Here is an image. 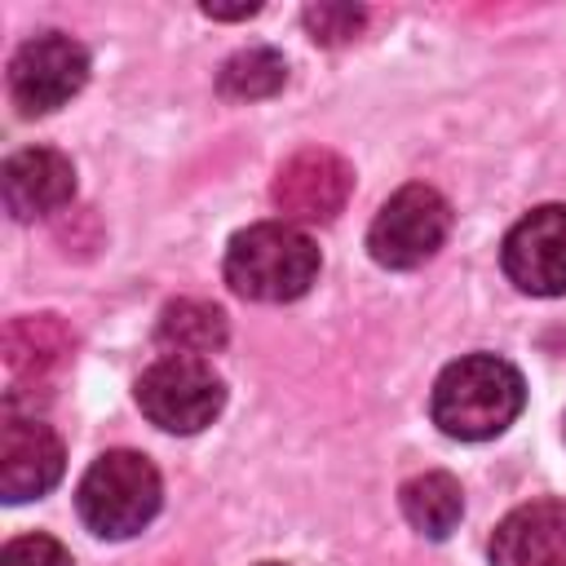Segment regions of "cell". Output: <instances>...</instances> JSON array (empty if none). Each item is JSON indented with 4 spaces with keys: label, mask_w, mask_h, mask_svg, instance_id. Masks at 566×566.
I'll list each match as a JSON object with an SVG mask.
<instances>
[{
    "label": "cell",
    "mask_w": 566,
    "mask_h": 566,
    "mask_svg": "<svg viewBox=\"0 0 566 566\" xmlns=\"http://www.w3.org/2000/svg\"><path fill=\"white\" fill-rule=\"evenodd\" d=\"M155 336H159V345L172 349V354L203 358V354H212V349L226 345V314H221L217 305H208V301L181 296V301L164 305Z\"/></svg>",
    "instance_id": "obj_13"
},
{
    "label": "cell",
    "mask_w": 566,
    "mask_h": 566,
    "mask_svg": "<svg viewBox=\"0 0 566 566\" xmlns=\"http://www.w3.org/2000/svg\"><path fill=\"white\" fill-rule=\"evenodd\" d=\"M451 230V208L433 186H402L376 212L367 248L385 270H411L429 261Z\"/></svg>",
    "instance_id": "obj_5"
},
{
    "label": "cell",
    "mask_w": 566,
    "mask_h": 566,
    "mask_svg": "<svg viewBox=\"0 0 566 566\" xmlns=\"http://www.w3.org/2000/svg\"><path fill=\"white\" fill-rule=\"evenodd\" d=\"M0 566H71V553L53 535H18L4 544Z\"/></svg>",
    "instance_id": "obj_17"
},
{
    "label": "cell",
    "mask_w": 566,
    "mask_h": 566,
    "mask_svg": "<svg viewBox=\"0 0 566 566\" xmlns=\"http://www.w3.org/2000/svg\"><path fill=\"white\" fill-rule=\"evenodd\" d=\"M460 513H464L460 482H455L451 473H442V469L420 473V478H411V482L402 486V517H407L420 535H429V539H447V535L455 531Z\"/></svg>",
    "instance_id": "obj_14"
},
{
    "label": "cell",
    "mask_w": 566,
    "mask_h": 566,
    "mask_svg": "<svg viewBox=\"0 0 566 566\" xmlns=\"http://www.w3.org/2000/svg\"><path fill=\"white\" fill-rule=\"evenodd\" d=\"M522 376L495 354H469L451 363L433 385V424L447 438L482 442L504 433L522 411Z\"/></svg>",
    "instance_id": "obj_1"
},
{
    "label": "cell",
    "mask_w": 566,
    "mask_h": 566,
    "mask_svg": "<svg viewBox=\"0 0 566 566\" xmlns=\"http://www.w3.org/2000/svg\"><path fill=\"white\" fill-rule=\"evenodd\" d=\"M354 190V172L336 150H296L270 186L283 221H332Z\"/></svg>",
    "instance_id": "obj_8"
},
{
    "label": "cell",
    "mask_w": 566,
    "mask_h": 566,
    "mask_svg": "<svg viewBox=\"0 0 566 566\" xmlns=\"http://www.w3.org/2000/svg\"><path fill=\"white\" fill-rule=\"evenodd\" d=\"M566 557V504L531 500L491 535V566H548Z\"/></svg>",
    "instance_id": "obj_11"
},
{
    "label": "cell",
    "mask_w": 566,
    "mask_h": 566,
    "mask_svg": "<svg viewBox=\"0 0 566 566\" xmlns=\"http://www.w3.org/2000/svg\"><path fill=\"white\" fill-rule=\"evenodd\" d=\"M548 566H566V557H557V562H548Z\"/></svg>",
    "instance_id": "obj_19"
},
{
    "label": "cell",
    "mask_w": 566,
    "mask_h": 566,
    "mask_svg": "<svg viewBox=\"0 0 566 566\" xmlns=\"http://www.w3.org/2000/svg\"><path fill=\"white\" fill-rule=\"evenodd\" d=\"M84 80H88V53L62 31L27 40L9 62V93L27 115H49L66 106L84 88Z\"/></svg>",
    "instance_id": "obj_6"
},
{
    "label": "cell",
    "mask_w": 566,
    "mask_h": 566,
    "mask_svg": "<svg viewBox=\"0 0 566 566\" xmlns=\"http://www.w3.org/2000/svg\"><path fill=\"white\" fill-rule=\"evenodd\" d=\"M504 274L531 296L566 292V203H544L509 230Z\"/></svg>",
    "instance_id": "obj_7"
},
{
    "label": "cell",
    "mask_w": 566,
    "mask_h": 566,
    "mask_svg": "<svg viewBox=\"0 0 566 566\" xmlns=\"http://www.w3.org/2000/svg\"><path fill=\"white\" fill-rule=\"evenodd\" d=\"M363 22H367V13L354 4H310L305 9V31L318 44H345L363 31Z\"/></svg>",
    "instance_id": "obj_16"
},
{
    "label": "cell",
    "mask_w": 566,
    "mask_h": 566,
    "mask_svg": "<svg viewBox=\"0 0 566 566\" xmlns=\"http://www.w3.org/2000/svg\"><path fill=\"white\" fill-rule=\"evenodd\" d=\"M159 495H164V486H159V473L146 455L106 451L80 478L75 504H80V517L93 535L128 539L159 513Z\"/></svg>",
    "instance_id": "obj_3"
},
{
    "label": "cell",
    "mask_w": 566,
    "mask_h": 566,
    "mask_svg": "<svg viewBox=\"0 0 566 566\" xmlns=\"http://www.w3.org/2000/svg\"><path fill=\"white\" fill-rule=\"evenodd\" d=\"M137 407L146 411L150 424L168 433H199L212 424L226 407V385L203 358L168 354L150 363L137 380Z\"/></svg>",
    "instance_id": "obj_4"
},
{
    "label": "cell",
    "mask_w": 566,
    "mask_h": 566,
    "mask_svg": "<svg viewBox=\"0 0 566 566\" xmlns=\"http://www.w3.org/2000/svg\"><path fill=\"white\" fill-rule=\"evenodd\" d=\"M318 274V248L287 221H256L226 248V283L248 301H296Z\"/></svg>",
    "instance_id": "obj_2"
},
{
    "label": "cell",
    "mask_w": 566,
    "mask_h": 566,
    "mask_svg": "<svg viewBox=\"0 0 566 566\" xmlns=\"http://www.w3.org/2000/svg\"><path fill=\"white\" fill-rule=\"evenodd\" d=\"M75 349L71 327L57 314H22L4 327V363L18 376H49Z\"/></svg>",
    "instance_id": "obj_12"
},
{
    "label": "cell",
    "mask_w": 566,
    "mask_h": 566,
    "mask_svg": "<svg viewBox=\"0 0 566 566\" xmlns=\"http://www.w3.org/2000/svg\"><path fill=\"white\" fill-rule=\"evenodd\" d=\"M62 464H66L62 438L44 420L4 411V429H0V491H4L9 504L44 495L62 478Z\"/></svg>",
    "instance_id": "obj_9"
},
{
    "label": "cell",
    "mask_w": 566,
    "mask_h": 566,
    "mask_svg": "<svg viewBox=\"0 0 566 566\" xmlns=\"http://www.w3.org/2000/svg\"><path fill=\"white\" fill-rule=\"evenodd\" d=\"M287 80V62L274 49H243L221 66L217 88L234 102H252V97H270L279 93Z\"/></svg>",
    "instance_id": "obj_15"
},
{
    "label": "cell",
    "mask_w": 566,
    "mask_h": 566,
    "mask_svg": "<svg viewBox=\"0 0 566 566\" xmlns=\"http://www.w3.org/2000/svg\"><path fill=\"white\" fill-rule=\"evenodd\" d=\"M261 4H234V9H217V4H203L208 18H252Z\"/></svg>",
    "instance_id": "obj_18"
},
{
    "label": "cell",
    "mask_w": 566,
    "mask_h": 566,
    "mask_svg": "<svg viewBox=\"0 0 566 566\" xmlns=\"http://www.w3.org/2000/svg\"><path fill=\"white\" fill-rule=\"evenodd\" d=\"M0 195L18 221L49 217L75 195V168L62 150H49V146L18 150L0 168Z\"/></svg>",
    "instance_id": "obj_10"
}]
</instances>
